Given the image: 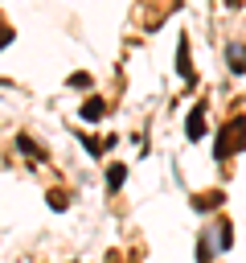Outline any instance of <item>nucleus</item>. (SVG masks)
<instances>
[{
    "instance_id": "obj_1",
    "label": "nucleus",
    "mask_w": 246,
    "mask_h": 263,
    "mask_svg": "<svg viewBox=\"0 0 246 263\" xmlns=\"http://www.w3.org/2000/svg\"><path fill=\"white\" fill-rule=\"evenodd\" d=\"M242 144H246V115H234V119L221 127V136H217V144H213V156L225 160V156H234Z\"/></svg>"
},
{
    "instance_id": "obj_2",
    "label": "nucleus",
    "mask_w": 246,
    "mask_h": 263,
    "mask_svg": "<svg viewBox=\"0 0 246 263\" xmlns=\"http://www.w3.org/2000/svg\"><path fill=\"white\" fill-rule=\"evenodd\" d=\"M184 136H189V140H201V136H205V103H197V107L189 111V119H184Z\"/></svg>"
},
{
    "instance_id": "obj_3",
    "label": "nucleus",
    "mask_w": 246,
    "mask_h": 263,
    "mask_svg": "<svg viewBox=\"0 0 246 263\" xmlns=\"http://www.w3.org/2000/svg\"><path fill=\"white\" fill-rule=\"evenodd\" d=\"M225 62L234 74H246V41H230L225 45Z\"/></svg>"
},
{
    "instance_id": "obj_4",
    "label": "nucleus",
    "mask_w": 246,
    "mask_h": 263,
    "mask_svg": "<svg viewBox=\"0 0 246 263\" xmlns=\"http://www.w3.org/2000/svg\"><path fill=\"white\" fill-rule=\"evenodd\" d=\"M176 74L193 86V66H189V37H180L176 41Z\"/></svg>"
},
{
    "instance_id": "obj_5",
    "label": "nucleus",
    "mask_w": 246,
    "mask_h": 263,
    "mask_svg": "<svg viewBox=\"0 0 246 263\" xmlns=\"http://www.w3.org/2000/svg\"><path fill=\"white\" fill-rule=\"evenodd\" d=\"M102 115H107V103H102V99L82 103V119H90V123H94V119H102Z\"/></svg>"
},
{
    "instance_id": "obj_6",
    "label": "nucleus",
    "mask_w": 246,
    "mask_h": 263,
    "mask_svg": "<svg viewBox=\"0 0 246 263\" xmlns=\"http://www.w3.org/2000/svg\"><path fill=\"white\" fill-rule=\"evenodd\" d=\"M193 205H197V210H209V205L217 210V205H221V189H213V193H201V197H197Z\"/></svg>"
},
{
    "instance_id": "obj_7",
    "label": "nucleus",
    "mask_w": 246,
    "mask_h": 263,
    "mask_svg": "<svg viewBox=\"0 0 246 263\" xmlns=\"http://www.w3.org/2000/svg\"><path fill=\"white\" fill-rule=\"evenodd\" d=\"M123 177H127V168H123V164H111V168H107V185H111V189H119V185H123Z\"/></svg>"
},
{
    "instance_id": "obj_8",
    "label": "nucleus",
    "mask_w": 246,
    "mask_h": 263,
    "mask_svg": "<svg viewBox=\"0 0 246 263\" xmlns=\"http://www.w3.org/2000/svg\"><path fill=\"white\" fill-rule=\"evenodd\" d=\"M16 148H20V152H29V156H41V152H37V144H33L29 136H16Z\"/></svg>"
},
{
    "instance_id": "obj_9",
    "label": "nucleus",
    "mask_w": 246,
    "mask_h": 263,
    "mask_svg": "<svg viewBox=\"0 0 246 263\" xmlns=\"http://www.w3.org/2000/svg\"><path fill=\"white\" fill-rule=\"evenodd\" d=\"M70 86H90V74H70Z\"/></svg>"
}]
</instances>
